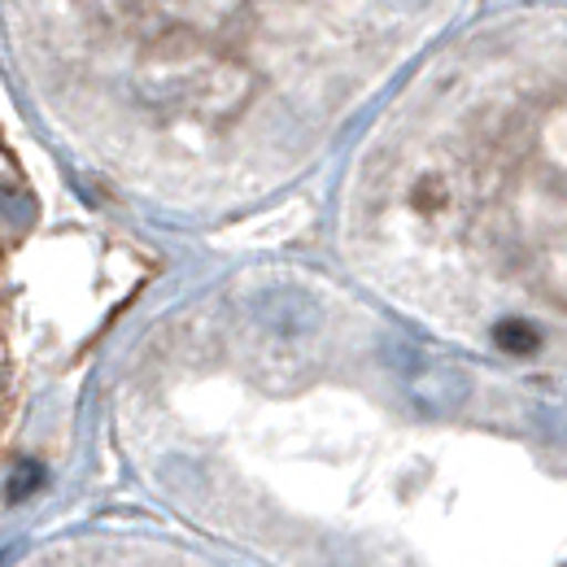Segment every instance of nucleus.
I'll list each match as a JSON object with an SVG mask.
<instances>
[{
    "label": "nucleus",
    "mask_w": 567,
    "mask_h": 567,
    "mask_svg": "<svg viewBox=\"0 0 567 567\" xmlns=\"http://www.w3.org/2000/svg\"><path fill=\"white\" fill-rule=\"evenodd\" d=\"M384 362H389V371L402 380V389L411 393V402L424 415H454L472 398V380H467L463 367H454L445 358H432L427 350L411 346V341L393 337L384 346Z\"/></svg>",
    "instance_id": "nucleus-1"
},
{
    "label": "nucleus",
    "mask_w": 567,
    "mask_h": 567,
    "mask_svg": "<svg viewBox=\"0 0 567 567\" xmlns=\"http://www.w3.org/2000/svg\"><path fill=\"white\" fill-rule=\"evenodd\" d=\"M249 315L262 332L280 337V341H301L319 328V301L306 292V288H292V284H276V288H258L249 297Z\"/></svg>",
    "instance_id": "nucleus-2"
},
{
    "label": "nucleus",
    "mask_w": 567,
    "mask_h": 567,
    "mask_svg": "<svg viewBox=\"0 0 567 567\" xmlns=\"http://www.w3.org/2000/svg\"><path fill=\"white\" fill-rule=\"evenodd\" d=\"M494 341L506 350V354H533L542 346V332L533 323H519V319H506L494 328Z\"/></svg>",
    "instance_id": "nucleus-3"
},
{
    "label": "nucleus",
    "mask_w": 567,
    "mask_h": 567,
    "mask_svg": "<svg viewBox=\"0 0 567 567\" xmlns=\"http://www.w3.org/2000/svg\"><path fill=\"white\" fill-rule=\"evenodd\" d=\"M0 210L9 214V223H27V218H31V202H27V197H18V202H4V197H0Z\"/></svg>",
    "instance_id": "nucleus-4"
}]
</instances>
